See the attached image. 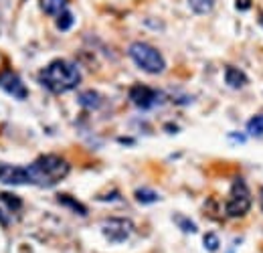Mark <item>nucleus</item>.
<instances>
[{
	"mask_svg": "<svg viewBox=\"0 0 263 253\" xmlns=\"http://www.w3.org/2000/svg\"><path fill=\"white\" fill-rule=\"evenodd\" d=\"M0 89L6 92L8 95H12L14 99H27V97H29L27 85H25L23 79H21L14 71H10V69L0 71Z\"/></svg>",
	"mask_w": 263,
	"mask_h": 253,
	"instance_id": "nucleus-8",
	"label": "nucleus"
},
{
	"mask_svg": "<svg viewBox=\"0 0 263 253\" xmlns=\"http://www.w3.org/2000/svg\"><path fill=\"white\" fill-rule=\"evenodd\" d=\"M39 81L51 94H67L81 83V71L67 59H55L39 71Z\"/></svg>",
	"mask_w": 263,
	"mask_h": 253,
	"instance_id": "nucleus-1",
	"label": "nucleus"
},
{
	"mask_svg": "<svg viewBox=\"0 0 263 253\" xmlns=\"http://www.w3.org/2000/svg\"><path fill=\"white\" fill-rule=\"evenodd\" d=\"M101 231H103V235H105L109 241L122 243V241H126L132 233H134V223H132L130 219H116V217H114V219L103 221Z\"/></svg>",
	"mask_w": 263,
	"mask_h": 253,
	"instance_id": "nucleus-6",
	"label": "nucleus"
},
{
	"mask_svg": "<svg viewBox=\"0 0 263 253\" xmlns=\"http://www.w3.org/2000/svg\"><path fill=\"white\" fill-rule=\"evenodd\" d=\"M247 132L251 136H263V114L261 116H255L247 122Z\"/></svg>",
	"mask_w": 263,
	"mask_h": 253,
	"instance_id": "nucleus-17",
	"label": "nucleus"
},
{
	"mask_svg": "<svg viewBox=\"0 0 263 253\" xmlns=\"http://www.w3.org/2000/svg\"><path fill=\"white\" fill-rule=\"evenodd\" d=\"M204 247H206L209 251H217V249H219V237H217L215 233H206V235H204Z\"/></svg>",
	"mask_w": 263,
	"mask_h": 253,
	"instance_id": "nucleus-18",
	"label": "nucleus"
},
{
	"mask_svg": "<svg viewBox=\"0 0 263 253\" xmlns=\"http://www.w3.org/2000/svg\"><path fill=\"white\" fill-rule=\"evenodd\" d=\"M189 6L197 14H209L215 8V0H189Z\"/></svg>",
	"mask_w": 263,
	"mask_h": 253,
	"instance_id": "nucleus-14",
	"label": "nucleus"
},
{
	"mask_svg": "<svg viewBox=\"0 0 263 253\" xmlns=\"http://www.w3.org/2000/svg\"><path fill=\"white\" fill-rule=\"evenodd\" d=\"M41 10L49 16H59L67 10V0H39Z\"/></svg>",
	"mask_w": 263,
	"mask_h": 253,
	"instance_id": "nucleus-11",
	"label": "nucleus"
},
{
	"mask_svg": "<svg viewBox=\"0 0 263 253\" xmlns=\"http://www.w3.org/2000/svg\"><path fill=\"white\" fill-rule=\"evenodd\" d=\"M69 170H71V164L65 158L57 154H45L27 166V178H29V185L53 187L65 178Z\"/></svg>",
	"mask_w": 263,
	"mask_h": 253,
	"instance_id": "nucleus-2",
	"label": "nucleus"
},
{
	"mask_svg": "<svg viewBox=\"0 0 263 253\" xmlns=\"http://www.w3.org/2000/svg\"><path fill=\"white\" fill-rule=\"evenodd\" d=\"M259 25L263 27V12H261V16H259Z\"/></svg>",
	"mask_w": 263,
	"mask_h": 253,
	"instance_id": "nucleus-21",
	"label": "nucleus"
},
{
	"mask_svg": "<svg viewBox=\"0 0 263 253\" xmlns=\"http://www.w3.org/2000/svg\"><path fill=\"white\" fill-rule=\"evenodd\" d=\"M225 81L233 89H241V87L247 85V75L237 67H227L225 69Z\"/></svg>",
	"mask_w": 263,
	"mask_h": 253,
	"instance_id": "nucleus-10",
	"label": "nucleus"
},
{
	"mask_svg": "<svg viewBox=\"0 0 263 253\" xmlns=\"http://www.w3.org/2000/svg\"><path fill=\"white\" fill-rule=\"evenodd\" d=\"M251 209V192L249 187L243 178H235L233 187H231L229 201L225 205V213L229 217H243L247 211Z\"/></svg>",
	"mask_w": 263,
	"mask_h": 253,
	"instance_id": "nucleus-4",
	"label": "nucleus"
},
{
	"mask_svg": "<svg viewBox=\"0 0 263 253\" xmlns=\"http://www.w3.org/2000/svg\"><path fill=\"white\" fill-rule=\"evenodd\" d=\"M59 203L61 205H65L69 209H73L77 215H81V217H85L87 215V209H85V205H81L79 201H75L73 196H69V194H59Z\"/></svg>",
	"mask_w": 263,
	"mask_h": 253,
	"instance_id": "nucleus-12",
	"label": "nucleus"
},
{
	"mask_svg": "<svg viewBox=\"0 0 263 253\" xmlns=\"http://www.w3.org/2000/svg\"><path fill=\"white\" fill-rule=\"evenodd\" d=\"M130 99L132 103L136 107H140V110H152V107L162 103V94L152 89V87H148V85L138 83V85L130 87Z\"/></svg>",
	"mask_w": 263,
	"mask_h": 253,
	"instance_id": "nucleus-5",
	"label": "nucleus"
},
{
	"mask_svg": "<svg viewBox=\"0 0 263 253\" xmlns=\"http://www.w3.org/2000/svg\"><path fill=\"white\" fill-rule=\"evenodd\" d=\"M176 223L182 227V231H186V233H195L197 231V225L195 223H191L189 219H182V217H176Z\"/></svg>",
	"mask_w": 263,
	"mask_h": 253,
	"instance_id": "nucleus-19",
	"label": "nucleus"
},
{
	"mask_svg": "<svg viewBox=\"0 0 263 253\" xmlns=\"http://www.w3.org/2000/svg\"><path fill=\"white\" fill-rule=\"evenodd\" d=\"M237 10H249L251 8V0H237Z\"/></svg>",
	"mask_w": 263,
	"mask_h": 253,
	"instance_id": "nucleus-20",
	"label": "nucleus"
},
{
	"mask_svg": "<svg viewBox=\"0 0 263 253\" xmlns=\"http://www.w3.org/2000/svg\"><path fill=\"white\" fill-rule=\"evenodd\" d=\"M160 196L154 192V190H148V189H138L136 190V201L144 203V205H150V203H156Z\"/></svg>",
	"mask_w": 263,
	"mask_h": 253,
	"instance_id": "nucleus-15",
	"label": "nucleus"
},
{
	"mask_svg": "<svg viewBox=\"0 0 263 253\" xmlns=\"http://www.w3.org/2000/svg\"><path fill=\"white\" fill-rule=\"evenodd\" d=\"M79 103L85 105V107H89V110L99 107L101 105V95L98 92H85V94L79 95Z\"/></svg>",
	"mask_w": 263,
	"mask_h": 253,
	"instance_id": "nucleus-13",
	"label": "nucleus"
},
{
	"mask_svg": "<svg viewBox=\"0 0 263 253\" xmlns=\"http://www.w3.org/2000/svg\"><path fill=\"white\" fill-rule=\"evenodd\" d=\"M23 211V201L12 192H0V225L8 227Z\"/></svg>",
	"mask_w": 263,
	"mask_h": 253,
	"instance_id": "nucleus-7",
	"label": "nucleus"
},
{
	"mask_svg": "<svg viewBox=\"0 0 263 253\" xmlns=\"http://www.w3.org/2000/svg\"><path fill=\"white\" fill-rule=\"evenodd\" d=\"M0 183L18 187V185H29L27 178V166H16V164H0Z\"/></svg>",
	"mask_w": 263,
	"mask_h": 253,
	"instance_id": "nucleus-9",
	"label": "nucleus"
},
{
	"mask_svg": "<svg viewBox=\"0 0 263 253\" xmlns=\"http://www.w3.org/2000/svg\"><path fill=\"white\" fill-rule=\"evenodd\" d=\"M261 209H263V190H261Z\"/></svg>",
	"mask_w": 263,
	"mask_h": 253,
	"instance_id": "nucleus-22",
	"label": "nucleus"
},
{
	"mask_svg": "<svg viewBox=\"0 0 263 253\" xmlns=\"http://www.w3.org/2000/svg\"><path fill=\"white\" fill-rule=\"evenodd\" d=\"M55 25H57L59 31H69V29L73 27V14H71L69 10L61 12L59 16H55Z\"/></svg>",
	"mask_w": 263,
	"mask_h": 253,
	"instance_id": "nucleus-16",
	"label": "nucleus"
},
{
	"mask_svg": "<svg viewBox=\"0 0 263 253\" xmlns=\"http://www.w3.org/2000/svg\"><path fill=\"white\" fill-rule=\"evenodd\" d=\"M128 53H130L132 61L138 65L142 71H146V73L158 75V73L164 71V67H166L164 57L160 55L158 49H154V47L148 45V43H142V41L132 43Z\"/></svg>",
	"mask_w": 263,
	"mask_h": 253,
	"instance_id": "nucleus-3",
	"label": "nucleus"
}]
</instances>
